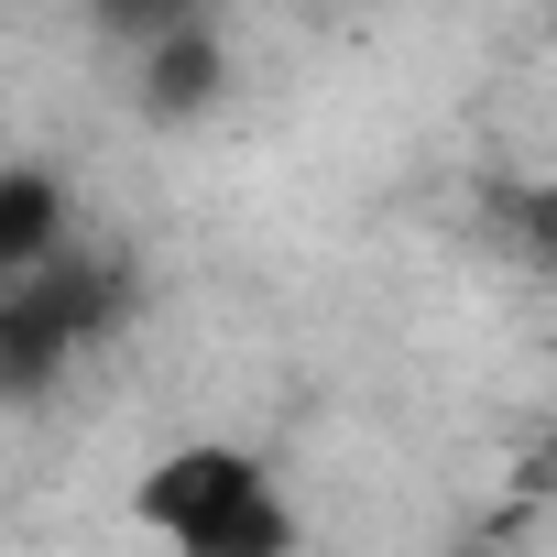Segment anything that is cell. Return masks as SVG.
Segmentation results:
<instances>
[{"label":"cell","mask_w":557,"mask_h":557,"mask_svg":"<svg viewBox=\"0 0 557 557\" xmlns=\"http://www.w3.org/2000/svg\"><path fill=\"white\" fill-rule=\"evenodd\" d=\"M121 318H132V262L88 240H66L23 285H0V405H45Z\"/></svg>","instance_id":"obj_1"},{"label":"cell","mask_w":557,"mask_h":557,"mask_svg":"<svg viewBox=\"0 0 557 557\" xmlns=\"http://www.w3.org/2000/svg\"><path fill=\"white\" fill-rule=\"evenodd\" d=\"M240 481H262V459H251V448H230V437H186V448H164V459L132 481V524L175 546V535H186V524H208Z\"/></svg>","instance_id":"obj_2"},{"label":"cell","mask_w":557,"mask_h":557,"mask_svg":"<svg viewBox=\"0 0 557 557\" xmlns=\"http://www.w3.org/2000/svg\"><path fill=\"white\" fill-rule=\"evenodd\" d=\"M219 88H230V45H219V23H186V34H164V45H143V55H132V110H143L153 132L208 121V110H219Z\"/></svg>","instance_id":"obj_3"},{"label":"cell","mask_w":557,"mask_h":557,"mask_svg":"<svg viewBox=\"0 0 557 557\" xmlns=\"http://www.w3.org/2000/svg\"><path fill=\"white\" fill-rule=\"evenodd\" d=\"M66 240H77V186L55 164H0V285L45 273Z\"/></svg>","instance_id":"obj_4"},{"label":"cell","mask_w":557,"mask_h":557,"mask_svg":"<svg viewBox=\"0 0 557 557\" xmlns=\"http://www.w3.org/2000/svg\"><path fill=\"white\" fill-rule=\"evenodd\" d=\"M296 546H307V524H296V503H285V481H273V470L240 481L208 524L175 535V557H296Z\"/></svg>","instance_id":"obj_5"},{"label":"cell","mask_w":557,"mask_h":557,"mask_svg":"<svg viewBox=\"0 0 557 557\" xmlns=\"http://www.w3.org/2000/svg\"><path fill=\"white\" fill-rule=\"evenodd\" d=\"M77 12L121 45V55H143V45H164V34H186V23H208L219 0H77Z\"/></svg>","instance_id":"obj_6"},{"label":"cell","mask_w":557,"mask_h":557,"mask_svg":"<svg viewBox=\"0 0 557 557\" xmlns=\"http://www.w3.org/2000/svg\"><path fill=\"white\" fill-rule=\"evenodd\" d=\"M503 219H513V251L524 262H557V186H513Z\"/></svg>","instance_id":"obj_7"},{"label":"cell","mask_w":557,"mask_h":557,"mask_svg":"<svg viewBox=\"0 0 557 557\" xmlns=\"http://www.w3.org/2000/svg\"><path fill=\"white\" fill-rule=\"evenodd\" d=\"M546 45H557V0H546Z\"/></svg>","instance_id":"obj_8"}]
</instances>
